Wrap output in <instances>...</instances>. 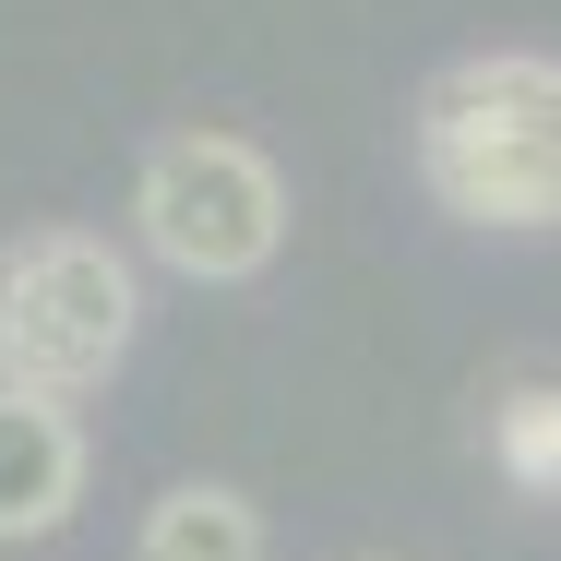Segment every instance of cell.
I'll list each match as a JSON object with an SVG mask.
<instances>
[{
    "label": "cell",
    "instance_id": "4",
    "mask_svg": "<svg viewBox=\"0 0 561 561\" xmlns=\"http://www.w3.org/2000/svg\"><path fill=\"white\" fill-rule=\"evenodd\" d=\"M84 502V431L60 394H0V538H48Z\"/></svg>",
    "mask_w": 561,
    "mask_h": 561
},
{
    "label": "cell",
    "instance_id": "5",
    "mask_svg": "<svg viewBox=\"0 0 561 561\" xmlns=\"http://www.w3.org/2000/svg\"><path fill=\"white\" fill-rule=\"evenodd\" d=\"M144 561H263V502H239L227 478H180L144 514Z\"/></svg>",
    "mask_w": 561,
    "mask_h": 561
},
{
    "label": "cell",
    "instance_id": "1",
    "mask_svg": "<svg viewBox=\"0 0 561 561\" xmlns=\"http://www.w3.org/2000/svg\"><path fill=\"white\" fill-rule=\"evenodd\" d=\"M419 180L466 227H561V60H454L419 96Z\"/></svg>",
    "mask_w": 561,
    "mask_h": 561
},
{
    "label": "cell",
    "instance_id": "6",
    "mask_svg": "<svg viewBox=\"0 0 561 561\" xmlns=\"http://www.w3.org/2000/svg\"><path fill=\"white\" fill-rule=\"evenodd\" d=\"M490 454H502V478H526V490H561V382H526V394H502V407H490Z\"/></svg>",
    "mask_w": 561,
    "mask_h": 561
},
{
    "label": "cell",
    "instance_id": "2",
    "mask_svg": "<svg viewBox=\"0 0 561 561\" xmlns=\"http://www.w3.org/2000/svg\"><path fill=\"white\" fill-rule=\"evenodd\" d=\"M144 323V287L108 239L36 227L0 251V394H84L108 382L119 346Z\"/></svg>",
    "mask_w": 561,
    "mask_h": 561
},
{
    "label": "cell",
    "instance_id": "3",
    "mask_svg": "<svg viewBox=\"0 0 561 561\" xmlns=\"http://www.w3.org/2000/svg\"><path fill=\"white\" fill-rule=\"evenodd\" d=\"M131 227H144L156 263H180L204 287H239L287 239V180L239 131H156L144 144V180H131Z\"/></svg>",
    "mask_w": 561,
    "mask_h": 561
}]
</instances>
